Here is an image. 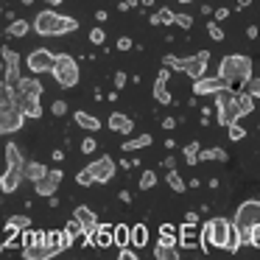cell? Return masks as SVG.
<instances>
[{
    "label": "cell",
    "instance_id": "8",
    "mask_svg": "<svg viewBox=\"0 0 260 260\" xmlns=\"http://www.w3.org/2000/svg\"><path fill=\"white\" fill-rule=\"evenodd\" d=\"M232 224H235L238 230H252V226H257L260 224V199H246V202L238 207Z\"/></svg>",
    "mask_w": 260,
    "mask_h": 260
},
{
    "label": "cell",
    "instance_id": "11",
    "mask_svg": "<svg viewBox=\"0 0 260 260\" xmlns=\"http://www.w3.org/2000/svg\"><path fill=\"white\" fill-rule=\"evenodd\" d=\"M87 168L92 171V176H95V185H104V182H109L115 176V159L112 157H98V159H92Z\"/></svg>",
    "mask_w": 260,
    "mask_h": 260
},
{
    "label": "cell",
    "instance_id": "27",
    "mask_svg": "<svg viewBox=\"0 0 260 260\" xmlns=\"http://www.w3.org/2000/svg\"><path fill=\"white\" fill-rule=\"evenodd\" d=\"M151 146V135H137L132 137V140H123V151H140V148H148Z\"/></svg>",
    "mask_w": 260,
    "mask_h": 260
},
{
    "label": "cell",
    "instance_id": "39",
    "mask_svg": "<svg viewBox=\"0 0 260 260\" xmlns=\"http://www.w3.org/2000/svg\"><path fill=\"white\" fill-rule=\"evenodd\" d=\"M199 140H193V143H187L185 146V159H187V165H193V162H199Z\"/></svg>",
    "mask_w": 260,
    "mask_h": 260
},
{
    "label": "cell",
    "instance_id": "19",
    "mask_svg": "<svg viewBox=\"0 0 260 260\" xmlns=\"http://www.w3.org/2000/svg\"><path fill=\"white\" fill-rule=\"evenodd\" d=\"M73 218L79 221L81 226H84L87 235H92V232H95V226H98V215L92 213L90 207H84V204H81V207H76V210H73Z\"/></svg>",
    "mask_w": 260,
    "mask_h": 260
},
{
    "label": "cell",
    "instance_id": "62",
    "mask_svg": "<svg viewBox=\"0 0 260 260\" xmlns=\"http://www.w3.org/2000/svg\"><path fill=\"white\" fill-rule=\"evenodd\" d=\"M176 3H193V0H176Z\"/></svg>",
    "mask_w": 260,
    "mask_h": 260
},
{
    "label": "cell",
    "instance_id": "43",
    "mask_svg": "<svg viewBox=\"0 0 260 260\" xmlns=\"http://www.w3.org/2000/svg\"><path fill=\"white\" fill-rule=\"evenodd\" d=\"M104 40H107V31H104V28H92L90 31V42H92V45H104Z\"/></svg>",
    "mask_w": 260,
    "mask_h": 260
},
{
    "label": "cell",
    "instance_id": "47",
    "mask_svg": "<svg viewBox=\"0 0 260 260\" xmlns=\"http://www.w3.org/2000/svg\"><path fill=\"white\" fill-rule=\"evenodd\" d=\"M51 112L56 115V118H62V115H68V104L59 98V101H53V107H51Z\"/></svg>",
    "mask_w": 260,
    "mask_h": 260
},
{
    "label": "cell",
    "instance_id": "29",
    "mask_svg": "<svg viewBox=\"0 0 260 260\" xmlns=\"http://www.w3.org/2000/svg\"><path fill=\"white\" fill-rule=\"evenodd\" d=\"M176 226H171V224H162L159 226V238H157V243H165V246H179V238H176Z\"/></svg>",
    "mask_w": 260,
    "mask_h": 260
},
{
    "label": "cell",
    "instance_id": "61",
    "mask_svg": "<svg viewBox=\"0 0 260 260\" xmlns=\"http://www.w3.org/2000/svg\"><path fill=\"white\" fill-rule=\"evenodd\" d=\"M20 3H23V6H31V3H34V0H20Z\"/></svg>",
    "mask_w": 260,
    "mask_h": 260
},
{
    "label": "cell",
    "instance_id": "42",
    "mask_svg": "<svg viewBox=\"0 0 260 260\" xmlns=\"http://www.w3.org/2000/svg\"><path fill=\"white\" fill-rule=\"evenodd\" d=\"M207 34H210V40H215V42L224 40V28H218L215 20H210V23H207Z\"/></svg>",
    "mask_w": 260,
    "mask_h": 260
},
{
    "label": "cell",
    "instance_id": "20",
    "mask_svg": "<svg viewBox=\"0 0 260 260\" xmlns=\"http://www.w3.org/2000/svg\"><path fill=\"white\" fill-rule=\"evenodd\" d=\"M14 104H17L20 109L25 112V118H42V104H40V98H25V95H17L14 92Z\"/></svg>",
    "mask_w": 260,
    "mask_h": 260
},
{
    "label": "cell",
    "instance_id": "45",
    "mask_svg": "<svg viewBox=\"0 0 260 260\" xmlns=\"http://www.w3.org/2000/svg\"><path fill=\"white\" fill-rule=\"evenodd\" d=\"M174 25H179V28H193V17H187V14H176Z\"/></svg>",
    "mask_w": 260,
    "mask_h": 260
},
{
    "label": "cell",
    "instance_id": "21",
    "mask_svg": "<svg viewBox=\"0 0 260 260\" xmlns=\"http://www.w3.org/2000/svg\"><path fill=\"white\" fill-rule=\"evenodd\" d=\"M109 129L118 132V135H132L135 120H132L126 112H112V115H109Z\"/></svg>",
    "mask_w": 260,
    "mask_h": 260
},
{
    "label": "cell",
    "instance_id": "9",
    "mask_svg": "<svg viewBox=\"0 0 260 260\" xmlns=\"http://www.w3.org/2000/svg\"><path fill=\"white\" fill-rule=\"evenodd\" d=\"M53 62H56V56H53L48 48H34V51L25 56V64H28V70H31L34 76L51 73V70H53Z\"/></svg>",
    "mask_w": 260,
    "mask_h": 260
},
{
    "label": "cell",
    "instance_id": "46",
    "mask_svg": "<svg viewBox=\"0 0 260 260\" xmlns=\"http://www.w3.org/2000/svg\"><path fill=\"white\" fill-rule=\"evenodd\" d=\"M249 246L260 249V224H257V226H252V230H249Z\"/></svg>",
    "mask_w": 260,
    "mask_h": 260
},
{
    "label": "cell",
    "instance_id": "36",
    "mask_svg": "<svg viewBox=\"0 0 260 260\" xmlns=\"http://www.w3.org/2000/svg\"><path fill=\"white\" fill-rule=\"evenodd\" d=\"M154 257H157V260H176V257H179V252H176V246L157 243V246H154Z\"/></svg>",
    "mask_w": 260,
    "mask_h": 260
},
{
    "label": "cell",
    "instance_id": "59",
    "mask_svg": "<svg viewBox=\"0 0 260 260\" xmlns=\"http://www.w3.org/2000/svg\"><path fill=\"white\" fill-rule=\"evenodd\" d=\"M235 3H238V9H246L249 3H252V0H235Z\"/></svg>",
    "mask_w": 260,
    "mask_h": 260
},
{
    "label": "cell",
    "instance_id": "22",
    "mask_svg": "<svg viewBox=\"0 0 260 260\" xmlns=\"http://www.w3.org/2000/svg\"><path fill=\"white\" fill-rule=\"evenodd\" d=\"M179 246L182 249L199 246V230H196V224H187V221H185V226H179Z\"/></svg>",
    "mask_w": 260,
    "mask_h": 260
},
{
    "label": "cell",
    "instance_id": "60",
    "mask_svg": "<svg viewBox=\"0 0 260 260\" xmlns=\"http://www.w3.org/2000/svg\"><path fill=\"white\" fill-rule=\"evenodd\" d=\"M45 3H48V6H62L64 0H45Z\"/></svg>",
    "mask_w": 260,
    "mask_h": 260
},
{
    "label": "cell",
    "instance_id": "38",
    "mask_svg": "<svg viewBox=\"0 0 260 260\" xmlns=\"http://www.w3.org/2000/svg\"><path fill=\"white\" fill-rule=\"evenodd\" d=\"M157 185V171H143V176H140V190H151V187Z\"/></svg>",
    "mask_w": 260,
    "mask_h": 260
},
{
    "label": "cell",
    "instance_id": "13",
    "mask_svg": "<svg viewBox=\"0 0 260 260\" xmlns=\"http://www.w3.org/2000/svg\"><path fill=\"white\" fill-rule=\"evenodd\" d=\"M59 185H62V171H48V176H42L40 182H34V190L37 196H53L59 193Z\"/></svg>",
    "mask_w": 260,
    "mask_h": 260
},
{
    "label": "cell",
    "instance_id": "15",
    "mask_svg": "<svg viewBox=\"0 0 260 260\" xmlns=\"http://www.w3.org/2000/svg\"><path fill=\"white\" fill-rule=\"evenodd\" d=\"M168 76H171V68H162L157 73V81H154V98H157V104H162V107H168V104H171Z\"/></svg>",
    "mask_w": 260,
    "mask_h": 260
},
{
    "label": "cell",
    "instance_id": "34",
    "mask_svg": "<svg viewBox=\"0 0 260 260\" xmlns=\"http://www.w3.org/2000/svg\"><path fill=\"white\" fill-rule=\"evenodd\" d=\"M28 31H34V25H31V23H25V20H12V25L6 28V34L9 37H25Z\"/></svg>",
    "mask_w": 260,
    "mask_h": 260
},
{
    "label": "cell",
    "instance_id": "52",
    "mask_svg": "<svg viewBox=\"0 0 260 260\" xmlns=\"http://www.w3.org/2000/svg\"><path fill=\"white\" fill-rule=\"evenodd\" d=\"M135 6H140V0H120V9H135Z\"/></svg>",
    "mask_w": 260,
    "mask_h": 260
},
{
    "label": "cell",
    "instance_id": "58",
    "mask_svg": "<svg viewBox=\"0 0 260 260\" xmlns=\"http://www.w3.org/2000/svg\"><path fill=\"white\" fill-rule=\"evenodd\" d=\"M53 159H56V162H62V159H64V151H59V148H56V151H53Z\"/></svg>",
    "mask_w": 260,
    "mask_h": 260
},
{
    "label": "cell",
    "instance_id": "48",
    "mask_svg": "<svg viewBox=\"0 0 260 260\" xmlns=\"http://www.w3.org/2000/svg\"><path fill=\"white\" fill-rule=\"evenodd\" d=\"M246 90L252 92V98H254V101H257V98H260V79H252V81H249V84H246Z\"/></svg>",
    "mask_w": 260,
    "mask_h": 260
},
{
    "label": "cell",
    "instance_id": "18",
    "mask_svg": "<svg viewBox=\"0 0 260 260\" xmlns=\"http://www.w3.org/2000/svg\"><path fill=\"white\" fill-rule=\"evenodd\" d=\"M112 226H115V224H98V226H95V232L90 235V243H92V246H98V249L112 246V243H115V238H112Z\"/></svg>",
    "mask_w": 260,
    "mask_h": 260
},
{
    "label": "cell",
    "instance_id": "53",
    "mask_svg": "<svg viewBox=\"0 0 260 260\" xmlns=\"http://www.w3.org/2000/svg\"><path fill=\"white\" fill-rule=\"evenodd\" d=\"M226 17H230V9H215V20H218V23L226 20Z\"/></svg>",
    "mask_w": 260,
    "mask_h": 260
},
{
    "label": "cell",
    "instance_id": "63",
    "mask_svg": "<svg viewBox=\"0 0 260 260\" xmlns=\"http://www.w3.org/2000/svg\"><path fill=\"white\" fill-rule=\"evenodd\" d=\"M0 12H3V9H0Z\"/></svg>",
    "mask_w": 260,
    "mask_h": 260
},
{
    "label": "cell",
    "instance_id": "4",
    "mask_svg": "<svg viewBox=\"0 0 260 260\" xmlns=\"http://www.w3.org/2000/svg\"><path fill=\"white\" fill-rule=\"evenodd\" d=\"M31 25H34V31L40 37H62V34H70V31L79 28V23H76L73 17H62V14H56L53 9L40 12Z\"/></svg>",
    "mask_w": 260,
    "mask_h": 260
},
{
    "label": "cell",
    "instance_id": "41",
    "mask_svg": "<svg viewBox=\"0 0 260 260\" xmlns=\"http://www.w3.org/2000/svg\"><path fill=\"white\" fill-rule=\"evenodd\" d=\"M76 182H79L81 187H90V185H95V176H92L90 168H84V171H79V174H76Z\"/></svg>",
    "mask_w": 260,
    "mask_h": 260
},
{
    "label": "cell",
    "instance_id": "57",
    "mask_svg": "<svg viewBox=\"0 0 260 260\" xmlns=\"http://www.w3.org/2000/svg\"><path fill=\"white\" fill-rule=\"evenodd\" d=\"M120 202L129 204V202H132V193H129V190H120Z\"/></svg>",
    "mask_w": 260,
    "mask_h": 260
},
{
    "label": "cell",
    "instance_id": "51",
    "mask_svg": "<svg viewBox=\"0 0 260 260\" xmlns=\"http://www.w3.org/2000/svg\"><path fill=\"white\" fill-rule=\"evenodd\" d=\"M126 87V73H115V90H123Z\"/></svg>",
    "mask_w": 260,
    "mask_h": 260
},
{
    "label": "cell",
    "instance_id": "31",
    "mask_svg": "<svg viewBox=\"0 0 260 260\" xmlns=\"http://www.w3.org/2000/svg\"><path fill=\"white\" fill-rule=\"evenodd\" d=\"M165 182L171 185V190H174V193H185V190H187V182L179 176V171H176V168H171V171H168Z\"/></svg>",
    "mask_w": 260,
    "mask_h": 260
},
{
    "label": "cell",
    "instance_id": "23",
    "mask_svg": "<svg viewBox=\"0 0 260 260\" xmlns=\"http://www.w3.org/2000/svg\"><path fill=\"white\" fill-rule=\"evenodd\" d=\"M112 238H115V246H118V249L132 246V226H126V224H115V226H112Z\"/></svg>",
    "mask_w": 260,
    "mask_h": 260
},
{
    "label": "cell",
    "instance_id": "37",
    "mask_svg": "<svg viewBox=\"0 0 260 260\" xmlns=\"http://www.w3.org/2000/svg\"><path fill=\"white\" fill-rule=\"evenodd\" d=\"M238 107H241V118H246L249 112L254 109V98H252V92H238Z\"/></svg>",
    "mask_w": 260,
    "mask_h": 260
},
{
    "label": "cell",
    "instance_id": "25",
    "mask_svg": "<svg viewBox=\"0 0 260 260\" xmlns=\"http://www.w3.org/2000/svg\"><path fill=\"white\" fill-rule=\"evenodd\" d=\"M25 226H31V218H28V215H12V218L6 221V232H9V235H20Z\"/></svg>",
    "mask_w": 260,
    "mask_h": 260
},
{
    "label": "cell",
    "instance_id": "33",
    "mask_svg": "<svg viewBox=\"0 0 260 260\" xmlns=\"http://www.w3.org/2000/svg\"><path fill=\"white\" fill-rule=\"evenodd\" d=\"M174 17H176V12H171V9H159V12L157 14H151V20H148V23H151V25H174Z\"/></svg>",
    "mask_w": 260,
    "mask_h": 260
},
{
    "label": "cell",
    "instance_id": "55",
    "mask_svg": "<svg viewBox=\"0 0 260 260\" xmlns=\"http://www.w3.org/2000/svg\"><path fill=\"white\" fill-rule=\"evenodd\" d=\"M257 34H260L257 25H249V28H246V37H249V40H257Z\"/></svg>",
    "mask_w": 260,
    "mask_h": 260
},
{
    "label": "cell",
    "instance_id": "26",
    "mask_svg": "<svg viewBox=\"0 0 260 260\" xmlns=\"http://www.w3.org/2000/svg\"><path fill=\"white\" fill-rule=\"evenodd\" d=\"M226 162L230 159V154L224 151V148H204V151H199V162Z\"/></svg>",
    "mask_w": 260,
    "mask_h": 260
},
{
    "label": "cell",
    "instance_id": "54",
    "mask_svg": "<svg viewBox=\"0 0 260 260\" xmlns=\"http://www.w3.org/2000/svg\"><path fill=\"white\" fill-rule=\"evenodd\" d=\"M162 129H168V132L176 129V118H165V120H162Z\"/></svg>",
    "mask_w": 260,
    "mask_h": 260
},
{
    "label": "cell",
    "instance_id": "40",
    "mask_svg": "<svg viewBox=\"0 0 260 260\" xmlns=\"http://www.w3.org/2000/svg\"><path fill=\"white\" fill-rule=\"evenodd\" d=\"M226 132H230V140H243V137H246V129H243L241 123H238V120H232L230 126H226Z\"/></svg>",
    "mask_w": 260,
    "mask_h": 260
},
{
    "label": "cell",
    "instance_id": "2",
    "mask_svg": "<svg viewBox=\"0 0 260 260\" xmlns=\"http://www.w3.org/2000/svg\"><path fill=\"white\" fill-rule=\"evenodd\" d=\"M218 79L224 84H238V87H246L252 81V59L243 56V53H230V56L221 59L218 64Z\"/></svg>",
    "mask_w": 260,
    "mask_h": 260
},
{
    "label": "cell",
    "instance_id": "35",
    "mask_svg": "<svg viewBox=\"0 0 260 260\" xmlns=\"http://www.w3.org/2000/svg\"><path fill=\"white\" fill-rule=\"evenodd\" d=\"M37 243H45V232H40V230H28V226H25L23 230V249L25 246H37Z\"/></svg>",
    "mask_w": 260,
    "mask_h": 260
},
{
    "label": "cell",
    "instance_id": "6",
    "mask_svg": "<svg viewBox=\"0 0 260 260\" xmlns=\"http://www.w3.org/2000/svg\"><path fill=\"white\" fill-rule=\"evenodd\" d=\"M51 76L56 79V84L59 87H64V90H70V87H76L79 84V62H76L70 53H59L56 56V62H53V70H51Z\"/></svg>",
    "mask_w": 260,
    "mask_h": 260
},
{
    "label": "cell",
    "instance_id": "12",
    "mask_svg": "<svg viewBox=\"0 0 260 260\" xmlns=\"http://www.w3.org/2000/svg\"><path fill=\"white\" fill-rule=\"evenodd\" d=\"M3 62H6V84L17 90L20 79H23L20 76V53L12 51V48H3Z\"/></svg>",
    "mask_w": 260,
    "mask_h": 260
},
{
    "label": "cell",
    "instance_id": "44",
    "mask_svg": "<svg viewBox=\"0 0 260 260\" xmlns=\"http://www.w3.org/2000/svg\"><path fill=\"white\" fill-rule=\"evenodd\" d=\"M95 148H98V143L92 140V137H84V140H81V154H95Z\"/></svg>",
    "mask_w": 260,
    "mask_h": 260
},
{
    "label": "cell",
    "instance_id": "49",
    "mask_svg": "<svg viewBox=\"0 0 260 260\" xmlns=\"http://www.w3.org/2000/svg\"><path fill=\"white\" fill-rule=\"evenodd\" d=\"M118 257H120V260H137V252H132V246H123V249L118 252Z\"/></svg>",
    "mask_w": 260,
    "mask_h": 260
},
{
    "label": "cell",
    "instance_id": "10",
    "mask_svg": "<svg viewBox=\"0 0 260 260\" xmlns=\"http://www.w3.org/2000/svg\"><path fill=\"white\" fill-rule=\"evenodd\" d=\"M25 126V112L14 104V107L0 109V135H12V132H20Z\"/></svg>",
    "mask_w": 260,
    "mask_h": 260
},
{
    "label": "cell",
    "instance_id": "32",
    "mask_svg": "<svg viewBox=\"0 0 260 260\" xmlns=\"http://www.w3.org/2000/svg\"><path fill=\"white\" fill-rule=\"evenodd\" d=\"M14 107V87L6 84V79H0V109Z\"/></svg>",
    "mask_w": 260,
    "mask_h": 260
},
{
    "label": "cell",
    "instance_id": "5",
    "mask_svg": "<svg viewBox=\"0 0 260 260\" xmlns=\"http://www.w3.org/2000/svg\"><path fill=\"white\" fill-rule=\"evenodd\" d=\"M215 109H218V126H230L232 120L241 118V107H238V92L230 84L215 90Z\"/></svg>",
    "mask_w": 260,
    "mask_h": 260
},
{
    "label": "cell",
    "instance_id": "24",
    "mask_svg": "<svg viewBox=\"0 0 260 260\" xmlns=\"http://www.w3.org/2000/svg\"><path fill=\"white\" fill-rule=\"evenodd\" d=\"M73 118H76V123H79L81 129H87V132H98V129H101V120H98L95 115H90V112H81V109H79Z\"/></svg>",
    "mask_w": 260,
    "mask_h": 260
},
{
    "label": "cell",
    "instance_id": "14",
    "mask_svg": "<svg viewBox=\"0 0 260 260\" xmlns=\"http://www.w3.org/2000/svg\"><path fill=\"white\" fill-rule=\"evenodd\" d=\"M221 87H224V81H221L218 76L204 73L202 79L193 81V95H215V90H221Z\"/></svg>",
    "mask_w": 260,
    "mask_h": 260
},
{
    "label": "cell",
    "instance_id": "50",
    "mask_svg": "<svg viewBox=\"0 0 260 260\" xmlns=\"http://www.w3.org/2000/svg\"><path fill=\"white\" fill-rule=\"evenodd\" d=\"M132 48H135V42H132L129 37H120L118 40V51H132Z\"/></svg>",
    "mask_w": 260,
    "mask_h": 260
},
{
    "label": "cell",
    "instance_id": "17",
    "mask_svg": "<svg viewBox=\"0 0 260 260\" xmlns=\"http://www.w3.org/2000/svg\"><path fill=\"white\" fill-rule=\"evenodd\" d=\"M56 249L51 246V243H37V246H25L23 249V257L25 260H51V257H56Z\"/></svg>",
    "mask_w": 260,
    "mask_h": 260
},
{
    "label": "cell",
    "instance_id": "30",
    "mask_svg": "<svg viewBox=\"0 0 260 260\" xmlns=\"http://www.w3.org/2000/svg\"><path fill=\"white\" fill-rule=\"evenodd\" d=\"M42 176H48V168L42 162H28V165H25V179H28L31 185H34V182H40Z\"/></svg>",
    "mask_w": 260,
    "mask_h": 260
},
{
    "label": "cell",
    "instance_id": "28",
    "mask_svg": "<svg viewBox=\"0 0 260 260\" xmlns=\"http://www.w3.org/2000/svg\"><path fill=\"white\" fill-rule=\"evenodd\" d=\"M146 243H148V226L146 224H135L132 226V246L143 249Z\"/></svg>",
    "mask_w": 260,
    "mask_h": 260
},
{
    "label": "cell",
    "instance_id": "16",
    "mask_svg": "<svg viewBox=\"0 0 260 260\" xmlns=\"http://www.w3.org/2000/svg\"><path fill=\"white\" fill-rule=\"evenodd\" d=\"M42 81H40V76H28V79H20V84H17V95H25V98H40L42 95Z\"/></svg>",
    "mask_w": 260,
    "mask_h": 260
},
{
    "label": "cell",
    "instance_id": "7",
    "mask_svg": "<svg viewBox=\"0 0 260 260\" xmlns=\"http://www.w3.org/2000/svg\"><path fill=\"white\" fill-rule=\"evenodd\" d=\"M207 62H210V53L207 51H199V53H193V56H187V59H176L174 56L171 70L185 73V76H190V79L196 81V79H202V76L207 73Z\"/></svg>",
    "mask_w": 260,
    "mask_h": 260
},
{
    "label": "cell",
    "instance_id": "56",
    "mask_svg": "<svg viewBox=\"0 0 260 260\" xmlns=\"http://www.w3.org/2000/svg\"><path fill=\"white\" fill-rule=\"evenodd\" d=\"M185 221H187V224H199V213H187Z\"/></svg>",
    "mask_w": 260,
    "mask_h": 260
},
{
    "label": "cell",
    "instance_id": "1",
    "mask_svg": "<svg viewBox=\"0 0 260 260\" xmlns=\"http://www.w3.org/2000/svg\"><path fill=\"white\" fill-rule=\"evenodd\" d=\"M25 165H28V162H25L23 151H20L14 143H6V171L0 174V190H3V196L14 193L20 185H23Z\"/></svg>",
    "mask_w": 260,
    "mask_h": 260
},
{
    "label": "cell",
    "instance_id": "3",
    "mask_svg": "<svg viewBox=\"0 0 260 260\" xmlns=\"http://www.w3.org/2000/svg\"><path fill=\"white\" fill-rule=\"evenodd\" d=\"M202 235H199V249L202 252H207V249H226V243H230V235L235 232V224H232L230 218H210V221H204V226L202 230Z\"/></svg>",
    "mask_w": 260,
    "mask_h": 260
}]
</instances>
